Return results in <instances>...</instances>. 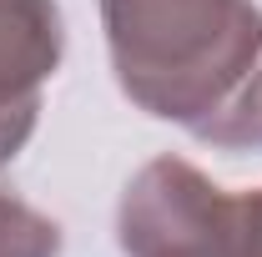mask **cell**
Segmentation results:
<instances>
[{
	"instance_id": "5",
	"label": "cell",
	"mask_w": 262,
	"mask_h": 257,
	"mask_svg": "<svg viewBox=\"0 0 262 257\" xmlns=\"http://www.w3.org/2000/svg\"><path fill=\"white\" fill-rule=\"evenodd\" d=\"M222 257H262V187L257 192H227L222 207Z\"/></svg>"
},
{
	"instance_id": "6",
	"label": "cell",
	"mask_w": 262,
	"mask_h": 257,
	"mask_svg": "<svg viewBox=\"0 0 262 257\" xmlns=\"http://www.w3.org/2000/svg\"><path fill=\"white\" fill-rule=\"evenodd\" d=\"M222 146H232V152H242V146H262V71H257V81H252L247 106L237 111V121L227 126Z\"/></svg>"
},
{
	"instance_id": "4",
	"label": "cell",
	"mask_w": 262,
	"mask_h": 257,
	"mask_svg": "<svg viewBox=\"0 0 262 257\" xmlns=\"http://www.w3.org/2000/svg\"><path fill=\"white\" fill-rule=\"evenodd\" d=\"M56 252H61V227L0 187V257H56Z\"/></svg>"
},
{
	"instance_id": "1",
	"label": "cell",
	"mask_w": 262,
	"mask_h": 257,
	"mask_svg": "<svg viewBox=\"0 0 262 257\" xmlns=\"http://www.w3.org/2000/svg\"><path fill=\"white\" fill-rule=\"evenodd\" d=\"M111 71L146 116L222 146L262 71L252 0H101Z\"/></svg>"
},
{
	"instance_id": "3",
	"label": "cell",
	"mask_w": 262,
	"mask_h": 257,
	"mask_svg": "<svg viewBox=\"0 0 262 257\" xmlns=\"http://www.w3.org/2000/svg\"><path fill=\"white\" fill-rule=\"evenodd\" d=\"M61 46L56 0H0V166L31 141L40 86L56 76Z\"/></svg>"
},
{
	"instance_id": "2",
	"label": "cell",
	"mask_w": 262,
	"mask_h": 257,
	"mask_svg": "<svg viewBox=\"0 0 262 257\" xmlns=\"http://www.w3.org/2000/svg\"><path fill=\"white\" fill-rule=\"evenodd\" d=\"M227 192L182 157H157L131 177L116 232L126 257H222Z\"/></svg>"
}]
</instances>
